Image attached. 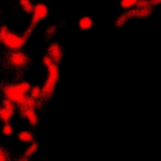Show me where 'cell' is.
<instances>
[{
  "label": "cell",
  "mask_w": 161,
  "mask_h": 161,
  "mask_svg": "<svg viewBox=\"0 0 161 161\" xmlns=\"http://www.w3.org/2000/svg\"><path fill=\"white\" fill-rule=\"evenodd\" d=\"M36 150H38V143H36V142H33V143H30V145L26 147V150L24 151V156L28 157V158H30V157L36 152Z\"/></svg>",
  "instance_id": "17"
},
{
  "label": "cell",
  "mask_w": 161,
  "mask_h": 161,
  "mask_svg": "<svg viewBox=\"0 0 161 161\" xmlns=\"http://www.w3.org/2000/svg\"><path fill=\"white\" fill-rule=\"evenodd\" d=\"M19 5H20V8H21L26 14H31V13H33L34 4L31 3V0H19Z\"/></svg>",
  "instance_id": "13"
},
{
  "label": "cell",
  "mask_w": 161,
  "mask_h": 161,
  "mask_svg": "<svg viewBox=\"0 0 161 161\" xmlns=\"http://www.w3.org/2000/svg\"><path fill=\"white\" fill-rule=\"evenodd\" d=\"M49 14V9L45 4L43 3H38L34 5V9H33V13H31V23L29 26H31L33 29L35 28V25L38 23H40L42 20H44Z\"/></svg>",
  "instance_id": "6"
},
{
  "label": "cell",
  "mask_w": 161,
  "mask_h": 161,
  "mask_svg": "<svg viewBox=\"0 0 161 161\" xmlns=\"http://www.w3.org/2000/svg\"><path fill=\"white\" fill-rule=\"evenodd\" d=\"M42 63H43V65H44L45 68H48V67H49L50 64H53L54 62L52 60V58H50V57H49L48 54H45V55H44V57L42 58Z\"/></svg>",
  "instance_id": "22"
},
{
  "label": "cell",
  "mask_w": 161,
  "mask_h": 161,
  "mask_svg": "<svg viewBox=\"0 0 161 161\" xmlns=\"http://www.w3.org/2000/svg\"><path fill=\"white\" fill-rule=\"evenodd\" d=\"M18 140L23 143H33L34 142V133L29 130H23L18 133Z\"/></svg>",
  "instance_id": "10"
},
{
  "label": "cell",
  "mask_w": 161,
  "mask_h": 161,
  "mask_svg": "<svg viewBox=\"0 0 161 161\" xmlns=\"http://www.w3.org/2000/svg\"><path fill=\"white\" fill-rule=\"evenodd\" d=\"M3 94H4V98L10 99V101H11L13 103H15L18 107H20V106L24 103V101H25V98H26V96H28V94L23 93V92L18 88L16 83H15V84H5V86L3 87Z\"/></svg>",
  "instance_id": "3"
},
{
  "label": "cell",
  "mask_w": 161,
  "mask_h": 161,
  "mask_svg": "<svg viewBox=\"0 0 161 161\" xmlns=\"http://www.w3.org/2000/svg\"><path fill=\"white\" fill-rule=\"evenodd\" d=\"M0 161H11L9 151L3 146H0Z\"/></svg>",
  "instance_id": "20"
},
{
  "label": "cell",
  "mask_w": 161,
  "mask_h": 161,
  "mask_svg": "<svg viewBox=\"0 0 161 161\" xmlns=\"http://www.w3.org/2000/svg\"><path fill=\"white\" fill-rule=\"evenodd\" d=\"M93 25H94V20L91 16H88V15H84V16H82L78 20V28H79V30H83V31L89 30V29L93 28Z\"/></svg>",
  "instance_id": "9"
},
{
  "label": "cell",
  "mask_w": 161,
  "mask_h": 161,
  "mask_svg": "<svg viewBox=\"0 0 161 161\" xmlns=\"http://www.w3.org/2000/svg\"><path fill=\"white\" fill-rule=\"evenodd\" d=\"M29 96L33 97L34 99H42V87L39 86H31L30 91H29Z\"/></svg>",
  "instance_id": "15"
},
{
  "label": "cell",
  "mask_w": 161,
  "mask_h": 161,
  "mask_svg": "<svg viewBox=\"0 0 161 161\" xmlns=\"http://www.w3.org/2000/svg\"><path fill=\"white\" fill-rule=\"evenodd\" d=\"M47 54L52 58V60L54 62V63H60V60L63 59V48L58 44V43H55V42H53V43H50L49 44V47H48V49H47Z\"/></svg>",
  "instance_id": "8"
},
{
  "label": "cell",
  "mask_w": 161,
  "mask_h": 161,
  "mask_svg": "<svg viewBox=\"0 0 161 161\" xmlns=\"http://www.w3.org/2000/svg\"><path fill=\"white\" fill-rule=\"evenodd\" d=\"M1 132H3V135H5V136H11V135L14 133V128H13V126L10 125V122L3 123Z\"/></svg>",
  "instance_id": "19"
},
{
  "label": "cell",
  "mask_w": 161,
  "mask_h": 161,
  "mask_svg": "<svg viewBox=\"0 0 161 161\" xmlns=\"http://www.w3.org/2000/svg\"><path fill=\"white\" fill-rule=\"evenodd\" d=\"M15 107H16V104L13 103L8 98H4L1 101V104H0V121L3 123L11 121V118H13V116L15 113Z\"/></svg>",
  "instance_id": "5"
},
{
  "label": "cell",
  "mask_w": 161,
  "mask_h": 161,
  "mask_svg": "<svg viewBox=\"0 0 161 161\" xmlns=\"http://www.w3.org/2000/svg\"><path fill=\"white\" fill-rule=\"evenodd\" d=\"M19 113L23 118H25L30 126H36L38 122H39V117H38V113L35 112V109L33 108H26V107H23L20 106L19 107Z\"/></svg>",
  "instance_id": "7"
},
{
  "label": "cell",
  "mask_w": 161,
  "mask_h": 161,
  "mask_svg": "<svg viewBox=\"0 0 161 161\" xmlns=\"http://www.w3.org/2000/svg\"><path fill=\"white\" fill-rule=\"evenodd\" d=\"M16 86H18V88H19L23 93L29 94V91H30V88H31V84H30L29 82L21 80V82H18V83H16Z\"/></svg>",
  "instance_id": "18"
},
{
  "label": "cell",
  "mask_w": 161,
  "mask_h": 161,
  "mask_svg": "<svg viewBox=\"0 0 161 161\" xmlns=\"http://www.w3.org/2000/svg\"><path fill=\"white\" fill-rule=\"evenodd\" d=\"M54 31H55V26H49V28H48L47 34H48V35H53V34H54Z\"/></svg>",
  "instance_id": "24"
},
{
  "label": "cell",
  "mask_w": 161,
  "mask_h": 161,
  "mask_svg": "<svg viewBox=\"0 0 161 161\" xmlns=\"http://www.w3.org/2000/svg\"><path fill=\"white\" fill-rule=\"evenodd\" d=\"M15 161H29V158H28V157H25V156L23 155L21 157H19V158H16Z\"/></svg>",
  "instance_id": "26"
},
{
  "label": "cell",
  "mask_w": 161,
  "mask_h": 161,
  "mask_svg": "<svg viewBox=\"0 0 161 161\" xmlns=\"http://www.w3.org/2000/svg\"><path fill=\"white\" fill-rule=\"evenodd\" d=\"M26 40H28V38H26L24 34L20 35V34L9 31L8 35L4 38V40H3L1 44H3L6 49H9V50H20V49L25 45Z\"/></svg>",
  "instance_id": "4"
},
{
  "label": "cell",
  "mask_w": 161,
  "mask_h": 161,
  "mask_svg": "<svg viewBox=\"0 0 161 161\" xmlns=\"http://www.w3.org/2000/svg\"><path fill=\"white\" fill-rule=\"evenodd\" d=\"M23 107H26V108H33V109H36L39 107V101L38 99H34L33 97H30L29 94L26 96L24 103L21 104Z\"/></svg>",
  "instance_id": "11"
},
{
  "label": "cell",
  "mask_w": 161,
  "mask_h": 161,
  "mask_svg": "<svg viewBox=\"0 0 161 161\" xmlns=\"http://www.w3.org/2000/svg\"><path fill=\"white\" fill-rule=\"evenodd\" d=\"M128 20H130V19H128V16H127V14H126V11H125L123 14H121V15H118V16L116 18L114 25H116V28H122Z\"/></svg>",
  "instance_id": "16"
},
{
  "label": "cell",
  "mask_w": 161,
  "mask_h": 161,
  "mask_svg": "<svg viewBox=\"0 0 161 161\" xmlns=\"http://www.w3.org/2000/svg\"><path fill=\"white\" fill-rule=\"evenodd\" d=\"M150 3H151L152 6H156V5H160L161 4V0H150Z\"/></svg>",
  "instance_id": "25"
},
{
  "label": "cell",
  "mask_w": 161,
  "mask_h": 161,
  "mask_svg": "<svg viewBox=\"0 0 161 161\" xmlns=\"http://www.w3.org/2000/svg\"><path fill=\"white\" fill-rule=\"evenodd\" d=\"M48 74H47V79L42 87V99H49L55 91V86L59 80V67L57 63L50 64L48 68Z\"/></svg>",
  "instance_id": "1"
},
{
  "label": "cell",
  "mask_w": 161,
  "mask_h": 161,
  "mask_svg": "<svg viewBox=\"0 0 161 161\" xmlns=\"http://www.w3.org/2000/svg\"><path fill=\"white\" fill-rule=\"evenodd\" d=\"M138 0H119V5L123 10H130V9H133L136 8Z\"/></svg>",
  "instance_id": "14"
},
{
  "label": "cell",
  "mask_w": 161,
  "mask_h": 161,
  "mask_svg": "<svg viewBox=\"0 0 161 161\" xmlns=\"http://www.w3.org/2000/svg\"><path fill=\"white\" fill-rule=\"evenodd\" d=\"M148 6H152L150 0H138L136 8H148Z\"/></svg>",
  "instance_id": "23"
},
{
  "label": "cell",
  "mask_w": 161,
  "mask_h": 161,
  "mask_svg": "<svg viewBox=\"0 0 161 161\" xmlns=\"http://www.w3.org/2000/svg\"><path fill=\"white\" fill-rule=\"evenodd\" d=\"M9 31H10V30H9V28H8L5 24L0 25V43H3L4 38L8 35V33H9Z\"/></svg>",
  "instance_id": "21"
},
{
  "label": "cell",
  "mask_w": 161,
  "mask_h": 161,
  "mask_svg": "<svg viewBox=\"0 0 161 161\" xmlns=\"http://www.w3.org/2000/svg\"><path fill=\"white\" fill-rule=\"evenodd\" d=\"M152 13V6L148 8H136V18L145 19Z\"/></svg>",
  "instance_id": "12"
},
{
  "label": "cell",
  "mask_w": 161,
  "mask_h": 161,
  "mask_svg": "<svg viewBox=\"0 0 161 161\" xmlns=\"http://www.w3.org/2000/svg\"><path fill=\"white\" fill-rule=\"evenodd\" d=\"M6 62L14 69H23L30 63V58L25 52L10 50L6 55Z\"/></svg>",
  "instance_id": "2"
}]
</instances>
